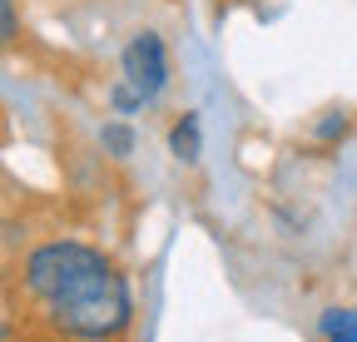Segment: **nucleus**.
<instances>
[{
  "label": "nucleus",
  "instance_id": "nucleus-1",
  "mask_svg": "<svg viewBox=\"0 0 357 342\" xmlns=\"http://www.w3.org/2000/svg\"><path fill=\"white\" fill-rule=\"evenodd\" d=\"M55 332H65L70 342H119L134 322V297L124 273L105 258L95 273H84L70 293H60L50 308Z\"/></svg>",
  "mask_w": 357,
  "mask_h": 342
},
{
  "label": "nucleus",
  "instance_id": "nucleus-2",
  "mask_svg": "<svg viewBox=\"0 0 357 342\" xmlns=\"http://www.w3.org/2000/svg\"><path fill=\"white\" fill-rule=\"evenodd\" d=\"M100 263H105V253H100V248L75 243V238H55V243H40L35 253H25L20 283H25V293L35 297L40 308H50L60 293H70L84 273H95Z\"/></svg>",
  "mask_w": 357,
  "mask_h": 342
},
{
  "label": "nucleus",
  "instance_id": "nucleus-3",
  "mask_svg": "<svg viewBox=\"0 0 357 342\" xmlns=\"http://www.w3.org/2000/svg\"><path fill=\"white\" fill-rule=\"evenodd\" d=\"M119 84H129L144 104H154L169 90V45H164V35L139 30L129 40L124 55H119Z\"/></svg>",
  "mask_w": 357,
  "mask_h": 342
},
{
  "label": "nucleus",
  "instance_id": "nucleus-4",
  "mask_svg": "<svg viewBox=\"0 0 357 342\" xmlns=\"http://www.w3.org/2000/svg\"><path fill=\"white\" fill-rule=\"evenodd\" d=\"M169 154L178 159V164H194L199 154H204V134H199V114H184L169 130Z\"/></svg>",
  "mask_w": 357,
  "mask_h": 342
},
{
  "label": "nucleus",
  "instance_id": "nucleus-5",
  "mask_svg": "<svg viewBox=\"0 0 357 342\" xmlns=\"http://www.w3.org/2000/svg\"><path fill=\"white\" fill-rule=\"evenodd\" d=\"M100 144H105L109 159H129V154H134V130H129V124H105V130H100Z\"/></svg>",
  "mask_w": 357,
  "mask_h": 342
},
{
  "label": "nucleus",
  "instance_id": "nucleus-6",
  "mask_svg": "<svg viewBox=\"0 0 357 342\" xmlns=\"http://www.w3.org/2000/svg\"><path fill=\"white\" fill-rule=\"evenodd\" d=\"M318 327H323V337H357V313L352 308H328Z\"/></svg>",
  "mask_w": 357,
  "mask_h": 342
},
{
  "label": "nucleus",
  "instance_id": "nucleus-7",
  "mask_svg": "<svg viewBox=\"0 0 357 342\" xmlns=\"http://www.w3.org/2000/svg\"><path fill=\"white\" fill-rule=\"evenodd\" d=\"M15 35H20V15H15V0H0V50L15 45Z\"/></svg>",
  "mask_w": 357,
  "mask_h": 342
},
{
  "label": "nucleus",
  "instance_id": "nucleus-8",
  "mask_svg": "<svg viewBox=\"0 0 357 342\" xmlns=\"http://www.w3.org/2000/svg\"><path fill=\"white\" fill-rule=\"evenodd\" d=\"M337 134H347V114H328L318 124V139H337Z\"/></svg>",
  "mask_w": 357,
  "mask_h": 342
},
{
  "label": "nucleus",
  "instance_id": "nucleus-9",
  "mask_svg": "<svg viewBox=\"0 0 357 342\" xmlns=\"http://www.w3.org/2000/svg\"><path fill=\"white\" fill-rule=\"evenodd\" d=\"M328 342H357V337H328Z\"/></svg>",
  "mask_w": 357,
  "mask_h": 342
}]
</instances>
